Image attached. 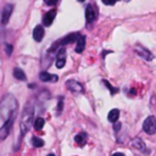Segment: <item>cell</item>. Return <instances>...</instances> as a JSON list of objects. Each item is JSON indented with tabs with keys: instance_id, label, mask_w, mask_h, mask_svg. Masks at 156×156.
Returning <instances> with one entry per match:
<instances>
[{
	"instance_id": "cell-1",
	"label": "cell",
	"mask_w": 156,
	"mask_h": 156,
	"mask_svg": "<svg viewBox=\"0 0 156 156\" xmlns=\"http://www.w3.org/2000/svg\"><path fill=\"white\" fill-rule=\"evenodd\" d=\"M17 108V101L13 95H5L0 104V115L2 118V123L6 122L9 118L15 117V112Z\"/></svg>"
},
{
	"instance_id": "cell-2",
	"label": "cell",
	"mask_w": 156,
	"mask_h": 156,
	"mask_svg": "<svg viewBox=\"0 0 156 156\" xmlns=\"http://www.w3.org/2000/svg\"><path fill=\"white\" fill-rule=\"evenodd\" d=\"M33 113H34V111H33L32 106H26L24 107V110L21 115V119H20V128H21V134L22 135H24L28 132V129L32 124V121H33Z\"/></svg>"
},
{
	"instance_id": "cell-3",
	"label": "cell",
	"mask_w": 156,
	"mask_h": 156,
	"mask_svg": "<svg viewBox=\"0 0 156 156\" xmlns=\"http://www.w3.org/2000/svg\"><path fill=\"white\" fill-rule=\"evenodd\" d=\"M143 129L146 134H150V135L155 134L156 133V118L154 116H149L143 123Z\"/></svg>"
},
{
	"instance_id": "cell-4",
	"label": "cell",
	"mask_w": 156,
	"mask_h": 156,
	"mask_svg": "<svg viewBox=\"0 0 156 156\" xmlns=\"http://www.w3.org/2000/svg\"><path fill=\"white\" fill-rule=\"evenodd\" d=\"M13 119H15V117H11V118H9L6 122H4L1 124V128H0V138H1V140L6 139L7 135L10 134V130H11V127H12V123H13Z\"/></svg>"
},
{
	"instance_id": "cell-5",
	"label": "cell",
	"mask_w": 156,
	"mask_h": 156,
	"mask_svg": "<svg viewBox=\"0 0 156 156\" xmlns=\"http://www.w3.org/2000/svg\"><path fill=\"white\" fill-rule=\"evenodd\" d=\"M66 85H67V88H68L72 93H83V91H84L83 85H82L80 83H78L77 80H74V79H71V80L66 82Z\"/></svg>"
},
{
	"instance_id": "cell-6",
	"label": "cell",
	"mask_w": 156,
	"mask_h": 156,
	"mask_svg": "<svg viewBox=\"0 0 156 156\" xmlns=\"http://www.w3.org/2000/svg\"><path fill=\"white\" fill-rule=\"evenodd\" d=\"M55 16H56V10H55V9L48 11V12L43 16V24H44V26H48V27L51 26V23H52Z\"/></svg>"
},
{
	"instance_id": "cell-7",
	"label": "cell",
	"mask_w": 156,
	"mask_h": 156,
	"mask_svg": "<svg viewBox=\"0 0 156 156\" xmlns=\"http://www.w3.org/2000/svg\"><path fill=\"white\" fill-rule=\"evenodd\" d=\"M95 18H96V11H95L94 6L93 5H88V7L85 9V20H87V22L90 23Z\"/></svg>"
},
{
	"instance_id": "cell-8",
	"label": "cell",
	"mask_w": 156,
	"mask_h": 156,
	"mask_svg": "<svg viewBox=\"0 0 156 156\" xmlns=\"http://www.w3.org/2000/svg\"><path fill=\"white\" fill-rule=\"evenodd\" d=\"M66 63V51L65 49H60L58 54H57V60H56V67L57 68H62Z\"/></svg>"
},
{
	"instance_id": "cell-9",
	"label": "cell",
	"mask_w": 156,
	"mask_h": 156,
	"mask_svg": "<svg viewBox=\"0 0 156 156\" xmlns=\"http://www.w3.org/2000/svg\"><path fill=\"white\" fill-rule=\"evenodd\" d=\"M11 12H12V5H6L2 10V13H1V22L2 24H6L10 16H11Z\"/></svg>"
},
{
	"instance_id": "cell-10",
	"label": "cell",
	"mask_w": 156,
	"mask_h": 156,
	"mask_svg": "<svg viewBox=\"0 0 156 156\" xmlns=\"http://www.w3.org/2000/svg\"><path fill=\"white\" fill-rule=\"evenodd\" d=\"M44 34H45V32H44L43 26H37L33 30V38L35 41H41L44 38Z\"/></svg>"
},
{
	"instance_id": "cell-11",
	"label": "cell",
	"mask_w": 156,
	"mask_h": 156,
	"mask_svg": "<svg viewBox=\"0 0 156 156\" xmlns=\"http://www.w3.org/2000/svg\"><path fill=\"white\" fill-rule=\"evenodd\" d=\"M39 78H40L41 82H56V80L58 79V77H57L56 74H50V73H48V72H45V71L40 72Z\"/></svg>"
},
{
	"instance_id": "cell-12",
	"label": "cell",
	"mask_w": 156,
	"mask_h": 156,
	"mask_svg": "<svg viewBox=\"0 0 156 156\" xmlns=\"http://www.w3.org/2000/svg\"><path fill=\"white\" fill-rule=\"evenodd\" d=\"M136 52H138V55H140L143 58H145V60H147V61H150V60H152V54L150 52V51H147L146 49H144L143 46H136V50H135Z\"/></svg>"
},
{
	"instance_id": "cell-13",
	"label": "cell",
	"mask_w": 156,
	"mask_h": 156,
	"mask_svg": "<svg viewBox=\"0 0 156 156\" xmlns=\"http://www.w3.org/2000/svg\"><path fill=\"white\" fill-rule=\"evenodd\" d=\"M85 48V37L84 35H79V38L77 39V45H76V52L80 54L83 52Z\"/></svg>"
},
{
	"instance_id": "cell-14",
	"label": "cell",
	"mask_w": 156,
	"mask_h": 156,
	"mask_svg": "<svg viewBox=\"0 0 156 156\" xmlns=\"http://www.w3.org/2000/svg\"><path fill=\"white\" fill-rule=\"evenodd\" d=\"M118 117H119V110L118 108H112L107 115V119L111 123H116L118 121Z\"/></svg>"
},
{
	"instance_id": "cell-15",
	"label": "cell",
	"mask_w": 156,
	"mask_h": 156,
	"mask_svg": "<svg viewBox=\"0 0 156 156\" xmlns=\"http://www.w3.org/2000/svg\"><path fill=\"white\" fill-rule=\"evenodd\" d=\"M74 140H76V143H77L78 145L84 146V145L87 144V140H88V134H87V133H84V132H82V133H79V134H77V135H76Z\"/></svg>"
},
{
	"instance_id": "cell-16",
	"label": "cell",
	"mask_w": 156,
	"mask_h": 156,
	"mask_svg": "<svg viewBox=\"0 0 156 156\" xmlns=\"http://www.w3.org/2000/svg\"><path fill=\"white\" fill-rule=\"evenodd\" d=\"M78 38H79V34H77V33H72V34H69V35L65 37V38L60 41V44H61V45H66V44L73 43V41H74V40H77Z\"/></svg>"
},
{
	"instance_id": "cell-17",
	"label": "cell",
	"mask_w": 156,
	"mask_h": 156,
	"mask_svg": "<svg viewBox=\"0 0 156 156\" xmlns=\"http://www.w3.org/2000/svg\"><path fill=\"white\" fill-rule=\"evenodd\" d=\"M132 145L135 147V149H138L139 151H145V144H144V141L140 139V138H134L133 140H132Z\"/></svg>"
},
{
	"instance_id": "cell-18",
	"label": "cell",
	"mask_w": 156,
	"mask_h": 156,
	"mask_svg": "<svg viewBox=\"0 0 156 156\" xmlns=\"http://www.w3.org/2000/svg\"><path fill=\"white\" fill-rule=\"evenodd\" d=\"M13 77H15L16 79H20V80H26V79H27L24 72H23L21 68H15V69H13Z\"/></svg>"
},
{
	"instance_id": "cell-19",
	"label": "cell",
	"mask_w": 156,
	"mask_h": 156,
	"mask_svg": "<svg viewBox=\"0 0 156 156\" xmlns=\"http://www.w3.org/2000/svg\"><path fill=\"white\" fill-rule=\"evenodd\" d=\"M44 124H45V119L41 118V117H38V118L35 119V122H34V128H35L37 130H41V129L44 128Z\"/></svg>"
},
{
	"instance_id": "cell-20",
	"label": "cell",
	"mask_w": 156,
	"mask_h": 156,
	"mask_svg": "<svg viewBox=\"0 0 156 156\" xmlns=\"http://www.w3.org/2000/svg\"><path fill=\"white\" fill-rule=\"evenodd\" d=\"M44 140L43 139H40V138H38V136H33L32 138V145L34 146V147H41V146H44Z\"/></svg>"
},
{
	"instance_id": "cell-21",
	"label": "cell",
	"mask_w": 156,
	"mask_h": 156,
	"mask_svg": "<svg viewBox=\"0 0 156 156\" xmlns=\"http://www.w3.org/2000/svg\"><path fill=\"white\" fill-rule=\"evenodd\" d=\"M102 82H104V84H105V85H106L107 88H110V90H111V94H112V95H113V94H116V93L118 91V89H116V88H113V87H111V84H110V83H108L107 80H105V79H104Z\"/></svg>"
},
{
	"instance_id": "cell-22",
	"label": "cell",
	"mask_w": 156,
	"mask_h": 156,
	"mask_svg": "<svg viewBox=\"0 0 156 156\" xmlns=\"http://www.w3.org/2000/svg\"><path fill=\"white\" fill-rule=\"evenodd\" d=\"M62 107H63V98L61 96L60 100H58V104H57V113H61Z\"/></svg>"
},
{
	"instance_id": "cell-23",
	"label": "cell",
	"mask_w": 156,
	"mask_h": 156,
	"mask_svg": "<svg viewBox=\"0 0 156 156\" xmlns=\"http://www.w3.org/2000/svg\"><path fill=\"white\" fill-rule=\"evenodd\" d=\"M5 49H6V54H7V55H11V52H12V46H11L10 44H6V45H5Z\"/></svg>"
},
{
	"instance_id": "cell-24",
	"label": "cell",
	"mask_w": 156,
	"mask_h": 156,
	"mask_svg": "<svg viewBox=\"0 0 156 156\" xmlns=\"http://www.w3.org/2000/svg\"><path fill=\"white\" fill-rule=\"evenodd\" d=\"M105 5H113L116 2V0H101Z\"/></svg>"
},
{
	"instance_id": "cell-25",
	"label": "cell",
	"mask_w": 156,
	"mask_h": 156,
	"mask_svg": "<svg viewBox=\"0 0 156 156\" xmlns=\"http://www.w3.org/2000/svg\"><path fill=\"white\" fill-rule=\"evenodd\" d=\"M45 1V4H48V5H55L56 2H57V0H44Z\"/></svg>"
},
{
	"instance_id": "cell-26",
	"label": "cell",
	"mask_w": 156,
	"mask_h": 156,
	"mask_svg": "<svg viewBox=\"0 0 156 156\" xmlns=\"http://www.w3.org/2000/svg\"><path fill=\"white\" fill-rule=\"evenodd\" d=\"M112 156H126L124 154H122V152H115Z\"/></svg>"
},
{
	"instance_id": "cell-27",
	"label": "cell",
	"mask_w": 156,
	"mask_h": 156,
	"mask_svg": "<svg viewBox=\"0 0 156 156\" xmlns=\"http://www.w3.org/2000/svg\"><path fill=\"white\" fill-rule=\"evenodd\" d=\"M48 156H55V155H54V154H49Z\"/></svg>"
},
{
	"instance_id": "cell-28",
	"label": "cell",
	"mask_w": 156,
	"mask_h": 156,
	"mask_svg": "<svg viewBox=\"0 0 156 156\" xmlns=\"http://www.w3.org/2000/svg\"><path fill=\"white\" fill-rule=\"evenodd\" d=\"M78 1H84V0H78Z\"/></svg>"
}]
</instances>
